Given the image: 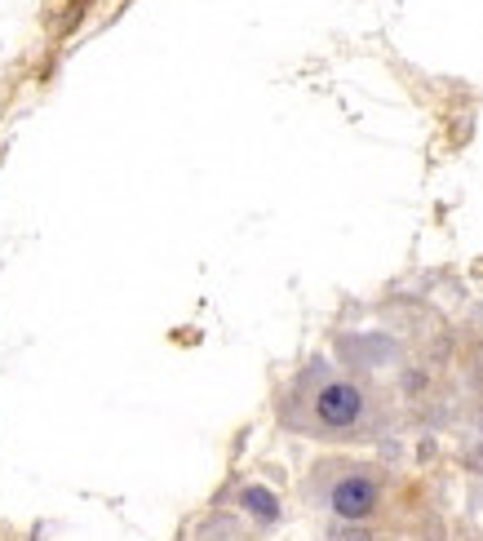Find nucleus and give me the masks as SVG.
<instances>
[{"instance_id":"5","label":"nucleus","mask_w":483,"mask_h":541,"mask_svg":"<svg viewBox=\"0 0 483 541\" xmlns=\"http://www.w3.org/2000/svg\"><path fill=\"white\" fill-rule=\"evenodd\" d=\"M479 426H483V417H479Z\"/></svg>"},{"instance_id":"2","label":"nucleus","mask_w":483,"mask_h":541,"mask_svg":"<svg viewBox=\"0 0 483 541\" xmlns=\"http://www.w3.org/2000/svg\"><path fill=\"white\" fill-rule=\"evenodd\" d=\"M306 502L324 510L333 524H373L386 506V475L373 462L324 457L306 475Z\"/></svg>"},{"instance_id":"1","label":"nucleus","mask_w":483,"mask_h":541,"mask_svg":"<svg viewBox=\"0 0 483 541\" xmlns=\"http://www.w3.org/2000/svg\"><path fill=\"white\" fill-rule=\"evenodd\" d=\"M280 422L306 440H333V444H364L382 440V400L373 386L337 369L333 360L302 364L280 395Z\"/></svg>"},{"instance_id":"3","label":"nucleus","mask_w":483,"mask_h":541,"mask_svg":"<svg viewBox=\"0 0 483 541\" xmlns=\"http://www.w3.org/2000/svg\"><path fill=\"white\" fill-rule=\"evenodd\" d=\"M235 506H240L244 515H249L253 524H262V528H275L284 519L280 497H275L266 484H240V488H235Z\"/></svg>"},{"instance_id":"4","label":"nucleus","mask_w":483,"mask_h":541,"mask_svg":"<svg viewBox=\"0 0 483 541\" xmlns=\"http://www.w3.org/2000/svg\"><path fill=\"white\" fill-rule=\"evenodd\" d=\"M328 541H377V537L368 533V524H333Z\"/></svg>"}]
</instances>
